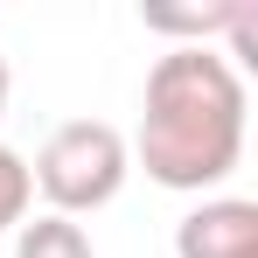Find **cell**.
I'll return each instance as SVG.
<instances>
[{
  "label": "cell",
  "instance_id": "cell-1",
  "mask_svg": "<svg viewBox=\"0 0 258 258\" xmlns=\"http://www.w3.org/2000/svg\"><path fill=\"white\" fill-rule=\"evenodd\" d=\"M244 161V77L230 56L181 42L147 70L140 98V168L174 196H203Z\"/></svg>",
  "mask_w": 258,
  "mask_h": 258
},
{
  "label": "cell",
  "instance_id": "cell-2",
  "mask_svg": "<svg viewBox=\"0 0 258 258\" xmlns=\"http://www.w3.org/2000/svg\"><path fill=\"white\" fill-rule=\"evenodd\" d=\"M133 174V147L119 126H105V119H70V126H56L42 140V154H35V168H28V181L42 188L49 216H91L105 210L119 188H126Z\"/></svg>",
  "mask_w": 258,
  "mask_h": 258
},
{
  "label": "cell",
  "instance_id": "cell-3",
  "mask_svg": "<svg viewBox=\"0 0 258 258\" xmlns=\"http://www.w3.org/2000/svg\"><path fill=\"white\" fill-rule=\"evenodd\" d=\"M174 258H258V203L216 196L174 223Z\"/></svg>",
  "mask_w": 258,
  "mask_h": 258
},
{
  "label": "cell",
  "instance_id": "cell-4",
  "mask_svg": "<svg viewBox=\"0 0 258 258\" xmlns=\"http://www.w3.org/2000/svg\"><path fill=\"white\" fill-rule=\"evenodd\" d=\"M14 258H98L84 237V223H70V216H28L21 230H14Z\"/></svg>",
  "mask_w": 258,
  "mask_h": 258
},
{
  "label": "cell",
  "instance_id": "cell-5",
  "mask_svg": "<svg viewBox=\"0 0 258 258\" xmlns=\"http://www.w3.org/2000/svg\"><path fill=\"white\" fill-rule=\"evenodd\" d=\"M28 203H35L28 161H21L14 147H0V230H21V223H28Z\"/></svg>",
  "mask_w": 258,
  "mask_h": 258
},
{
  "label": "cell",
  "instance_id": "cell-6",
  "mask_svg": "<svg viewBox=\"0 0 258 258\" xmlns=\"http://www.w3.org/2000/svg\"><path fill=\"white\" fill-rule=\"evenodd\" d=\"M0 119H7V56H0Z\"/></svg>",
  "mask_w": 258,
  "mask_h": 258
}]
</instances>
